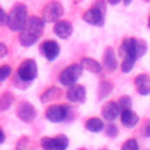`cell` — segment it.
I'll use <instances>...</instances> for the list:
<instances>
[{"label":"cell","mask_w":150,"mask_h":150,"mask_svg":"<svg viewBox=\"0 0 150 150\" xmlns=\"http://www.w3.org/2000/svg\"><path fill=\"white\" fill-rule=\"evenodd\" d=\"M43 27H45V22L42 21V19L38 16L27 18L23 28L20 30V35H19L20 43L23 47L33 46L41 38Z\"/></svg>","instance_id":"6da1fadb"},{"label":"cell","mask_w":150,"mask_h":150,"mask_svg":"<svg viewBox=\"0 0 150 150\" xmlns=\"http://www.w3.org/2000/svg\"><path fill=\"white\" fill-rule=\"evenodd\" d=\"M27 20V8L23 4H15L7 14V26L14 32H20Z\"/></svg>","instance_id":"7a4b0ae2"},{"label":"cell","mask_w":150,"mask_h":150,"mask_svg":"<svg viewBox=\"0 0 150 150\" xmlns=\"http://www.w3.org/2000/svg\"><path fill=\"white\" fill-rule=\"evenodd\" d=\"M148 49V45L144 40H138L135 38L125 39L121 47H120V54L121 55H130L135 60L142 57Z\"/></svg>","instance_id":"3957f363"},{"label":"cell","mask_w":150,"mask_h":150,"mask_svg":"<svg viewBox=\"0 0 150 150\" xmlns=\"http://www.w3.org/2000/svg\"><path fill=\"white\" fill-rule=\"evenodd\" d=\"M104 11L105 4L103 0H96L91 8L84 12L83 20L93 26H103L104 23Z\"/></svg>","instance_id":"277c9868"},{"label":"cell","mask_w":150,"mask_h":150,"mask_svg":"<svg viewBox=\"0 0 150 150\" xmlns=\"http://www.w3.org/2000/svg\"><path fill=\"white\" fill-rule=\"evenodd\" d=\"M63 15V7L59 1H49L42 8L43 22H56Z\"/></svg>","instance_id":"5b68a950"},{"label":"cell","mask_w":150,"mask_h":150,"mask_svg":"<svg viewBox=\"0 0 150 150\" xmlns=\"http://www.w3.org/2000/svg\"><path fill=\"white\" fill-rule=\"evenodd\" d=\"M18 76L23 82H32L38 76V64L34 60L27 59L18 68Z\"/></svg>","instance_id":"8992f818"},{"label":"cell","mask_w":150,"mask_h":150,"mask_svg":"<svg viewBox=\"0 0 150 150\" xmlns=\"http://www.w3.org/2000/svg\"><path fill=\"white\" fill-rule=\"evenodd\" d=\"M81 73H82V68L80 64H76V63L69 64L61 71L60 76H59V81L63 86L74 84L81 76Z\"/></svg>","instance_id":"52a82bcc"},{"label":"cell","mask_w":150,"mask_h":150,"mask_svg":"<svg viewBox=\"0 0 150 150\" xmlns=\"http://www.w3.org/2000/svg\"><path fill=\"white\" fill-rule=\"evenodd\" d=\"M41 146L43 150H66L68 148V138L64 135L56 137H42Z\"/></svg>","instance_id":"ba28073f"},{"label":"cell","mask_w":150,"mask_h":150,"mask_svg":"<svg viewBox=\"0 0 150 150\" xmlns=\"http://www.w3.org/2000/svg\"><path fill=\"white\" fill-rule=\"evenodd\" d=\"M68 111H69V107L68 105L55 104V105L49 107L46 110V117L50 122L57 123V122H61V121L66 120V117L68 116Z\"/></svg>","instance_id":"9c48e42d"},{"label":"cell","mask_w":150,"mask_h":150,"mask_svg":"<svg viewBox=\"0 0 150 150\" xmlns=\"http://www.w3.org/2000/svg\"><path fill=\"white\" fill-rule=\"evenodd\" d=\"M16 116L25 123H30L36 117V110L29 102H21L16 109Z\"/></svg>","instance_id":"30bf717a"},{"label":"cell","mask_w":150,"mask_h":150,"mask_svg":"<svg viewBox=\"0 0 150 150\" xmlns=\"http://www.w3.org/2000/svg\"><path fill=\"white\" fill-rule=\"evenodd\" d=\"M41 52L48 61H53L60 53V46L54 40H47L41 45Z\"/></svg>","instance_id":"8fae6325"},{"label":"cell","mask_w":150,"mask_h":150,"mask_svg":"<svg viewBox=\"0 0 150 150\" xmlns=\"http://www.w3.org/2000/svg\"><path fill=\"white\" fill-rule=\"evenodd\" d=\"M67 98L70 102L80 103L86 100V88L81 84L74 83L69 86V89L67 90Z\"/></svg>","instance_id":"7c38bea8"},{"label":"cell","mask_w":150,"mask_h":150,"mask_svg":"<svg viewBox=\"0 0 150 150\" xmlns=\"http://www.w3.org/2000/svg\"><path fill=\"white\" fill-rule=\"evenodd\" d=\"M53 30H54L56 36H59L60 39L64 40V39H68L71 35L73 26H71V23L69 21H57L54 25Z\"/></svg>","instance_id":"4fadbf2b"},{"label":"cell","mask_w":150,"mask_h":150,"mask_svg":"<svg viewBox=\"0 0 150 150\" xmlns=\"http://www.w3.org/2000/svg\"><path fill=\"white\" fill-rule=\"evenodd\" d=\"M135 86L141 95H149L150 93V79L146 74H139L135 77Z\"/></svg>","instance_id":"5bb4252c"},{"label":"cell","mask_w":150,"mask_h":150,"mask_svg":"<svg viewBox=\"0 0 150 150\" xmlns=\"http://www.w3.org/2000/svg\"><path fill=\"white\" fill-rule=\"evenodd\" d=\"M102 116L108 120V121H114L118 115H120V109H118V105L116 102H112V101H109L107 103L103 104L102 107Z\"/></svg>","instance_id":"9a60e30c"},{"label":"cell","mask_w":150,"mask_h":150,"mask_svg":"<svg viewBox=\"0 0 150 150\" xmlns=\"http://www.w3.org/2000/svg\"><path fill=\"white\" fill-rule=\"evenodd\" d=\"M121 122H122V124L124 127L132 128V127H135L137 124L138 116L131 109H125V110H122V112H121Z\"/></svg>","instance_id":"2e32d148"},{"label":"cell","mask_w":150,"mask_h":150,"mask_svg":"<svg viewBox=\"0 0 150 150\" xmlns=\"http://www.w3.org/2000/svg\"><path fill=\"white\" fill-rule=\"evenodd\" d=\"M81 68L82 69H86L88 70L89 73H93V74H98L101 70H102V66L94 59H90V57H83L81 60Z\"/></svg>","instance_id":"e0dca14e"},{"label":"cell","mask_w":150,"mask_h":150,"mask_svg":"<svg viewBox=\"0 0 150 150\" xmlns=\"http://www.w3.org/2000/svg\"><path fill=\"white\" fill-rule=\"evenodd\" d=\"M103 62H104V67L108 70H115L117 67V60L114 53V49L111 47H108L104 52V56H103Z\"/></svg>","instance_id":"ac0fdd59"},{"label":"cell","mask_w":150,"mask_h":150,"mask_svg":"<svg viewBox=\"0 0 150 150\" xmlns=\"http://www.w3.org/2000/svg\"><path fill=\"white\" fill-rule=\"evenodd\" d=\"M103 122L102 120L97 118V117H91L89 120H87L86 122V129L91 131V132H100L101 130H103Z\"/></svg>","instance_id":"d6986e66"},{"label":"cell","mask_w":150,"mask_h":150,"mask_svg":"<svg viewBox=\"0 0 150 150\" xmlns=\"http://www.w3.org/2000/svg\"><path fill=\"white\" fill-rule=\"evenodd\" d=\"M14 101V96L11 93H5L0 96V110L8 109Z\"/></svg>","instance_id":"ffe728a7"},{"label":"cell","mask_w":150,"mask_h":150,"mask_svg":"<svg viewBox=\"0 0 150 150\" xmlns=\"http://www.w3.org/2000/svg\"><path fill=\"white\" fill-rule=\"evenodd\" d=\"M135 62H136V60L134 57H131L130 55H123V61H122V64H121L122 71L123 73H129L134 68Z\"/></svg>","instance_id":"44dd1931"},{"label":"cell","mask_w":150,"mask_h":150,"mask_svg":"<svg viewBox=\"0 0 150 150\" xmlns=\"http://www.w3.org/2000/svg\"><path fill=\"white\" fill-rule=\"evenodd\" d=\"M57 93H59V88H50V89H48L47 91H45L41 95V102L46 103V102H48L50 100H54Z\"/></svg>","instance_id":"7402d4cb"},{"label":"cell","mask_w":150,"mask_h":150,"mask_svg":"<svg viewBox=\"0 0 150 150\" xmlns=\"http://www.w3.org/2000/svg\"><path fill=\"white\" fill-rule=\"evenodd\" d=\"M117 105H118L120 111L125 110V109H130V108H131V100H130V97H129V96H122V97L118 100Z\"/></svg>","instance_id":"603a6c76"},{"label":"cell","mask_w":150,"mask_h":150,"mask_svg":"<svg viewBox=\"0 0 150 150\" xmlns=\"http://www.w3.org/2000/svg\"><path fill=\"white\" fill-rule=\"evenodd\" d=\"M121 150H138V143L135 138H129L123 143Z\"/></svg>","instance_id":"cb8c5ba5"},{"label":"cell","mask_w":150,"mask_h":150,"mask_svg":"<svg viewBox=\"0 0 150 150\" xmlns=\"http://www.w3.org/2000/svg\"><path fill=\"white\" fill-rule=\"evenodd\" d=\"M111 88H112L111 84L108 83V82H103V83H101V86H100V98L105 97V96L110 93Z\"/></svg>","instance_id":"d4e9b609"},{"label":"cell","mask_w":150,"mask_h":150,"mask_svg":"<svg viewBox=\"0 0 150 150\" xmlns=\"http://www.w3.org/2000/svg\"><path fill=\"white\" fill-rule=\"evenodd\" d=\"M11 67L9 66H7V64H5V66H1L0 67V83L1 82H4L5 81V79H7L8 76H9V74H11Z\"/></svg>","instance_id":"484cf974"},{"label":"cell","mask_w":150,"mask_h":150,"mask_svg":"<svg viewBox=\"0 0 150 150\" xmlns=\"http://www.w3.org/2000/svg\"><path fill=\"white\" fill-rule=\"evenodd\" d=\"M117 132H118V130H117L116 125H114V124H109V125L105 128V134H107L109 137H115V136L117 135Z\"/></svg>","instance_id":"4316f807"},{"label":"cell","mask_w":150,"mask_h":150,"mask_svg":"<svg viewBox=\"0 0 150 150\" xmlns=\"http://www.w3.org/2000/svg\"><path fill=\"white\" fill-rule=\"evenodd\" d=\"M6 22H7V13L2 8H0V26L5 25Z\"/></svg>","instance_id":"83f0119b"},{"label":"cell","mask_w":150,"mask_h":150,"mask_svg":"<svg viewBox=\"0 0 150 150\" xmlns=\"http://www.w3.org/2000/svg\"><path fill=\"white\" fill-rule=\"evenodd\" d=\"M7 54H8V49H7V47H6L4 43L0 42V59L5 57Z\"/></svg>","instance_id":"f1b7e54d"},{"label":"cell","mask_w":150,"mask_h":150,"mask_svg":"<svg viewBox=\"0 0 150 150\" xmlns=\"http://www.w3.org/2000/svg\"><path fill=\"white\" fill-rule=\"evenodd\" d=\"M4 141H5V132H4L2 129L0 128V144H1Z\"/></svg>","instance_id":"f546056e"},{"label":"cell","mask_w":150,"mask_h":150,"mask_svg":"<svg viewBox=\"0 0 150 150\" xmlns=\"http://www.w3.org/2000/svg\"><path fill=\"white\" fill-rule=\"evenodd\" d=\"M107 1H108L109 4H111V5H117L121 0H107Z\"/></svg>","instance_id":"4dcf8cb0"},{"label":"cell","mask_w":150,"mask_h":150,"mask_svg":"<svg viewBox=\"0 0 150 150\" xmlns=\"http://www.w3.org/2000/svg\"><path fill=\"white\" fill-rule=\"evenodd\" d=\"M132 0H123V2H124V5H129L130 2H131Z\"/></svg>","instance_id":"1f68e13d"},{"label":"cell","mask_w":150,"mask_h":150,"mask_svg":"<svg viewBox=\"0 0 150 150\" xmlns=\"http://www.w3.org/2000/svg\"><path fill=\"white\" fill-rule=\"evenodd\" d=\"M77 150H87V149H84V148H80V149H77Z\"/></svg>","instance_id":"d6a6232c"}]
</instances>
